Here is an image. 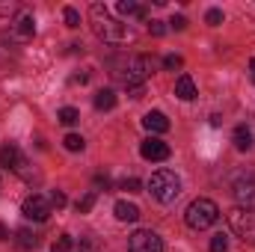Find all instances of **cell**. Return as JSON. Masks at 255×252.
Returning a JSON list of instances; mask_svg holds the SVG:
<instances>
[{"label":"cell","mask_w":255,"mask_h":252,"mask_svg":"<svg viewBox=\"0 0 255 252\" xmlns=\"http://www.w3.org/2000/svg\"><path fill=\"white\" fill-rule=\"evenodd\" d=\"M57 119H60V122H63V125H77V119H80V113H77V110H74V107H63V110H60V116H57Z\"/></svg>","instance_id":"d6986e66"},{"label":"cell","mask_w":255,"mask_h":252,"mask_svg":"<svg viewBox=\"0 0 255 252\" xmlns=\"http://www.w3.org/2000/svg\"><path fill=\"white\" fill-rule=\"evenodd\" d=\"M65 202H68V199H65L63 190H54V193H51V208H57V211H60V208H65Z\"/></svg>","instance_id":"484cf974"},{"label":"cell","mask_w":255,"mask_h":252,"mask_svg":"<svg viewBox=\"0 0 255 252\" xmlns=\"http://www.w3.org/2000/svg\"><path fill=\"white\" fill-rule=\"evenodd\" d=\"M169 24H172L175 30H184V27H187V18H184V15H175V18H172Z\"/></svg>","instance_id":"f546056e"},{"label":"cell","mask_w":255,"mask_h":252,"mask_svg":"<svg viewBox=\"0 0 255 252\" xmlns=\"http://www.w3.org/2000/svg\"><path fill=\"white\" fill-rule=\"evenodd\" d=\"M250 71H253V83H255V60L250 63Z\"/></svg>","instance_id":"e575fe53"},{"label":"cell","mask_w":255,"mask_h":252,"mask_svg":"<svg viewBox=\"0 0 255 252\" xmlns=\"http://www.w3.org/2000/svg\"><path fill=\"white\" fill-rule=\"evenodd\" d=\"M139 154L145 160H151V163H160V160H169V145L163 139H157V136H148V139L139 142Z\"/></svg>","instance_id":"9c48e42d"},{"label":"cell","mask_w":255,"mask_h":252,"mask_svg":"<svg viewBox=\"0 0 255 252\" xmlns=\"http://www.w3.org/2000/svg\"><path fill=\"white\" fill-rule=\"evenodd\" d=\"M128 252H163V241L151 229H136L128 238Z\"/></svg>","instance_id":"8992f818"},{"label":"cell","mask_w":255,"mask_h":252,"mask_svg":"<svg viewBox=\"0 0 255 252\" xmlns=\"http://www.w3.org/2000/svg\"><path fill=\"white\" fill-rule=\"evenodd\" d=\"M229 229L244 238V241H255V208H232L229 211Z\"/></svg>","instance_id":"5b68a950"},{"label":"cell","mask_w":255,"mask_h":252,"mask_svg":"<svg viewBox=\"0 0 255 252\" xmlns=\"http://www.w3.org/2000/svg\"><path fill=\"white\" fill-rule=\"evenodd\" d=\"M89 24H92L95 36L101 42H107V45H128V42H133L130 24H122L119 18H113L104 3H92L89 6Z\"/></svg>","instance_id":"6da1fadb"},{"label":"cell","mask_w":255,"mask_h":252,"mask_svg":"<svg viewBox=\"0 0 255 252\" xmlns=\"http://www.w3.org/2000/svg\"><path fill=\"white\" fill-rule=\"evenodd\" d=\"M63 145L68 148V151H83V145H86V142H83V136H80V133H68V136L63 139Z\"/></svg>","instance_id":"ffe728a7"},{"label":"cell","mask_w":255,"mask_h":252,"mask_svg":"<svg viewBox=\"0 0 255 252\" xmlns=\"http://www.w3.org/2000/svg\"><path fill=\"white\" fill-rule=\"evenodd\" d=\"M148 193H151L157 202L169 205V202H175V199L181 196V178H178L172 169H157V172L148 178Z\"/></svg>","instance_id":"3957f363"},{"label":"cell","mask_w":255,"mask_h":252,"mask_svg":"<svg viewBox=\"0 0 255 252\" xmlns=\"http://www.w3.org/2000/svg\"><path fill=\"white\" fill-rule=\"evenodd\" d=\"M142 127L151 130V133H166V130H169V119H166L160 110H151V113L142 116Z\"/></svg>","instance_id":"7c38bea8"},{"label":"cell","mask_w":255,"mask_h":252,"mask_svg":"<svg viewBox=\"0 0 255 252\" xmlns=\"http://www.w3.org/2000/svg\"><path fill=\"white\" fill-rule=\"evenodd\" d=\"M92 205H95V190H89L83 199H77V214H89Z\"/></svg>","instance_id":"44dd1931"},{"label":"cell","mask_w":255,"mask_h":252,"mask_svg":"<svg viewBox=\"0 0 255 252\" xmlns=\"http://www.w3.org/2000/svg\"><path fill=\"white\" fill-rule=\"evenodd\" d=\"M71 247H74V241H71L68 235H60V241L54 244V252H68Z\"/></svg>","instance_id":"d4e9b609"},{"label":"cell","mask_w":255,"mask_h":252,"mask_svg":"<svg viewBox=\"0 0 255 252\" xmlns=\"http://www.w3.org/2000/svg\"><path fill=\"white\" fill-rule=\"evenodd\" d=\"M128 95H130V98H142L145 92H142V86H130V89H128Z\"/></svg>","instance_id":"4dcf8cb0"},{"label":"cell","mask_w":255,"mask_h":252,"mask_svg":"<svg viewBox=\"0 0 255 252\" xmlns=\"http://www.w3.org/2000/svg\"><path fill=\"white\" fill-rule=\"evenodd\" d=\"M235 145H238V151H250L253 148V130L247 125L235 127Z\"/></svg>","instance_id":"e0dca14e"},{"label":"cell","mask_w":255,"mask_h":252,"mask_svg":"<svg viewBox=\"0 0 255 252\" xmlns=\"http://www.w3.org/2000/svg\"><path fill=\"white\" fill-rule=\"evenodd\" d=\"M116 12L125 15V18H145V6L136 3V0H119L116 3Z\"/></svg>","instance_id":"9a60e30c"},{"label":"cell","mask_w":255,"mask_h":252,"mask_svg":"<svg viewBox=\"0 0 255 252\" xmlns=\"http://www.w3.org/2000/svg\"><path fill=\"white\" fill-rule=\"evenodd\" d=\"M21 214H24L27 220L45 223V220L51 217V199H45L42 193H33V196H27V199H24V205H21Z\"/></svg>","instance_id":"52a82bcc"},{"label":"cell","mask_w":255,"mask_h":252,"mask_svg":"<svg viewBox=\"0 0 255 252\" xmlns=\"http://www.w3.org/2000/svg\"><path fill=\"white\" fill-rule=\"evenodd\" d=\"M116 107V92L113 89H101L95 95V110H113Z\"/></svg>","instance_id":"ac0fdd59"},{"label":"cell","mask_w":255,"mask_h":252,"mask_svg":"<svg viewBox=\"0 0 255 252\" xmlns=\"http://www.w3.org/2000/svg\"><path fill=\"white\" fill-rule=\"evenodd\" d=\"M184 220H187V226L193 232H205V229H211L220 220V208H217L214 199H196L184 211Z\"/></svg>","instance_id":"277c9868"},{"label":"cell","mask_w":255,"mask_h":252,"mask_svg":"<svg viewBox=\"0 0 255 252\" xmlns=\"http://www.w3.org/2000/svg\"><path fill=\"white\" fill-rule=\"evenodd\" d=\"M113 211H116V220H122V223H136V220H139V208H136V205H130V202H125V199H122V202H116V208H113Z\"/></svg>","instance_id":"2e32d148"},{"label":"cell","mask_w":255,"mask_h":252,"mask_svg":"<svg viewBox=\"0 0 255 252\" xmlns=\"http://www.w3.org/2000/svg\"><path fill=\"white\" fill-rule=\"evenodd\" d=\"M151 71H154L151 57H142V54H136V57H122V60L113 63V74L125 83L128 89H130V86H142V80H145Z\"/></svg>","instance_id":"7a4b0ae2"},{"label":"cell","mask_w":255,"mask_h":252,"mask_svg":"<svg viewBox=\"0 0 255 252\" xmlns=\"http://www.w3.org/2000/svg\"><path fill=\"white\" fill-rule=\"evenodd\" d=\"M65 24L68 27H80V15H77V9H71V6H65Z\"/></svg>","instance_id":"cb8c5ba5"},{"label":"cell","mask_w":255,"mask_h":252,"mask_svg":"<svg viewBox=\"0 0 255 252\" xmlns=\"http://www.w3.org/2000/svg\"><path fill=\"white\" fill-rule=\"evenodd\" d=\"M175 95H178L181 101H193V98H196V83H193L190 74H181V77L175 80Z\"/></svg>","instance_id":"5bb4252c"},{"label":"cell","mask_w":255,"mask_h":252,"mask_svg":"<svg viewBox=\"0 0 255 252\" xmlns=\"http://www.w3.org/2000/svg\"><path fill=\"white\" fill-rule=\"evenodd\" d=\"M232 193H235V199H238L241 208H255V181L253 178H238L232 184Z\"/></svg>","instance_id":"30bf717a"},{"label":"cell","mask_w":255,"mask_h":252,"mask_svg":"<svg viewBox=\"0 0 255 252\" xmlns=\"http://www.w3.org/2000/svg\"><path fill=\"white\" fill-rule=\"evenodd\" d=\"M0 241H9V229H6L3 223H0Z\"/></svg>","instance_id":"836d02e7"},{"label":"cell","mask_w":255,"mask_h":252,"mask_svg":"<svg viewBox=\"0 0 255 252\" xmlns=\"http://www.w3.org/2000/svg\"><path fill=\"white\" fill-rule=\"evenodd\" d=\"M163 65H166V68H169V71H175V68H181V65H184V60H181V57H178V54H169V57H166V60H163Z\"/></svg>","instance_id":"4316f807"},{"label":"cell","mask_w":255,"mask_h":252,"mask_svg":"<svg viewBox=\"0 0 255 252\" xmlns=\"http://www.w3.org/2000/svg\"><path fill=\"white\" fill-rule=\"evenodd\" d=\"M122 190H128V193H139V181H136V178H125V181H122Z\"/></svg>","instance_id":"f1b7e54d"},{"label":"cell","mask_w":255,"mask_h":252,"mask_svg":"<svg viewBox=\"0 0 255 252\" xmlns=\"http://www.w3.org/2000/svg\"><path fill=\"white\" fill-rule=\"evenodd\" d=\"M0 166H6V169H12V172H18V175L27 178V157H24V151L15 142L0 145Z\"/></svg>","instance_id":"ba28073f"},{"label":"cell","mask_w":255,"mask_h":252,"mask_svg":"<svg viewBox=\"0 0 255 252\" xmlns=\"http://www.w3.org/2000/svg\"><path fill=\"white\" fill-rule=\"evenodd\" d=\"M148 33H151V36H163V33H166V24H163V21H151V24H148Z\"/></svg>","instance_id":"83f0119b"},{"label":"cell","mask_w":255,"mask_h":252,"mask_svg":"<svg viewBox=\"0 0 255 252\" xmlns=\"http://www.w3.org/2000/svg\"><path fill=\"white\" fill-rule=\"evenodd\" d=\"M205 21H208L211 27H220V24H223V9H208Z\"/></svg>","instance_id":"603a6c76"},{"label":"cell","mask_w":255,"mask_h":252,"mask_svg":"<svg viewBox=\"0 0 255 252\" xmlns=\"http://www.w3.org/2000/svg\"><path fill=\"white\" fill-rule=\"evenodd\" d=\"M95 184H98V187H104V190L110 187V181H107V178H104V175H98V178H95Z\"/></svg>","instance_id":"1f68e13d"},{"label":"cell","mask_w":255,"mask_h":252,"mask_svg":"<svg viewBox=\"0 0 255 252\" xmlns=\"http://www.w3.org/2000/svg\"><path fill=\"white\" fill-rule=\"evenodd\" d=\"M15 247H18V252L36 250V247H39V235L30 232V229H21V232H15Z\"/></svg>","instance_id":"4fadbf2b"},{"label":"cell","mask_w":255,"mask_h":252,"mask_svg":"<svg viewBox=\"0 0 255 252\" xmlns=\"http://www.w3.org/2000/svg\"><path fill=\"white\" fill-rule=\"evenodd\" d=\"M36 36V18L33 15H21L18 21H12V39L18 42H27Z\"/></svg>","instance_id":"8fae6325"},{"label":"cell","mask_w":255,"mask_h":252,"mask_svg":"<svg viewBox=\"0 0 255 252\" xmlns=\"http://www.w3.org/2000/svg\"><path fill=\"white\" fill-rule=\"evenodd\" d=\"M211 252H229V241L223 235H214L211 238Z\"/></svg>","instance_id":"7402d4cb"},{"label":"cell","mask_w":255,"mask_h":252,"mask_svg":"<svg viewBox=\"0 0 255 252\" xmlns=\"http://www.w3.org/2000/svg\"><path fill=\"white\" fill-rule=\"evenodd\" d=\"M211 125L220 127V125H223V116H220V113H214V116H211Z\"/></svg>","instance_id":"d6a6232c"}]
</instances>
